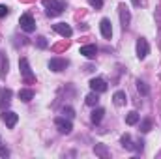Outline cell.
Wrapping results in <instances>:
<instances>
[{"label": "cell", "instance_id": "83f0119b", "mask_svg": "<svg viewBox=\"0 0 161 159\" xmlns=\"http://www.w3.org/2000/svg\"><path fill=\"white\" fill-rule=\"evenodd\" d=\"M9 156V150L8 148H0V157H8Z\"/></svg>", "mask_w": 161, "mask_h": 159}, {"label": "cell", "instance_id": "7402d4cb", "mask_svg": "<svg viewBox=\"0 0 161 159\" xmlns=\"http://www.w3.org/2000/svg\"><path fill=\"white\" fill-rule=\"evenodd\" d=\"M150 129H152V120H142V122H141V131H142V133H148V131H150Z\"/></svg>", "mask_w": 161, "mask_h": 159}, {"label": "cell", "instance_id": "5b68a950", "mask_svg": "<svg viewBox=\"0 0 161 159\" xmlns=\"http://www.w3.org/2000/svg\"><path fill=\"white\" fill-rule=\"evenodd\" d=\"M66 68H68V60L66 58H51L49 60V69L51 71L58 73V71H64Z\"/></svg>", "mask_w": 161, "mask_h": 159}, {"label": "cell", "instance_id": "7c38bea8", "mask_svg": "<svg viewBox=\"0 0 161 159\" xmlns=\"http://www.w3.org/2000/svg\"><path fill=\"white\" fill-rule=\"evenodd\" d=\"M19 99L25 101V103L32 101V99H34V90H30V88H23V90H19Z\"/></svg>", "mask_w": 161, "mask_h": 159}, {"label": "cell", "instance_id": "52a82bcc", "mask_svg": "<svg viewBox=\"0 0 161 159\" xmlns=\"http://www.w3.org/2000/svg\"><path fill=\"white\" fill-rule=\"evenodd\" d=\"M2 120H4V123H6L9 129H13V127L17 125V122H19V116H17L13 111H6V112H2Z\"/></svg>", "mask_w": 161, "mask_h": 159}, {"label": "cell", "instance_id": "6da1fadb", "mask_svg": "<svg viewBox=\"0 0 161 159\" xmlns=\"http://www.w3.org/2000/svg\"><path fill=\"white\" fill-rule=\"evenodd\" d=\"M43 8H45V13L49 17H58L64 11V6L58 0H43Z\"/></svg>", "mask_w": 161, "mask_h": 159}, {"label": "cell", "instance_id": "e0dca14e", "mask_svg": "<svg viewBox=\"0 0 161 159\" xmlns=\"http://www.w3.org/2000/svg\"><path fill=\"white\" fill-rule=\"evenodd\" d=\"M9 97H11V90L2 88V90H0V105H2V107H4V103L8 105V103H9Z\"/></svg>", "mask_w": 161, "mask_h": 159}, {"label": "cell", "instance_id": "d6986e66", "mask_svg": "<svg viewBox=\"0 0 161 159\" xmlns=\"http://www.w3.org/2000/svg\"><path fill=\"white\" fill-rule=\"evenodd\" d=\"M120 19H122V26L125 28V26L129 25V11H127V8H124V6H120Z\"/></svg>", "mask_w": 161, "mask_h": 159}, {"label": "cell", "instance_id": "4316f807", "mask_svg": "<svg viewBox=\"0 0 161 159\" xmlns=\"http://www.w3.org/2000/svg\"><path fill=\"white\" fill-rule=\"evenodd\" d=\"M8 13H9V9H8L6 6H0V17H6Z\"/></svg>", "mask_w": 161, "mask_h": 159}, {"label": "cell", "instance_id": "ba28073f", "mask_svg": "<svg viewBox=\"0 0 161 159\" xmlns=\"http://www.w3.org/2000/svg\"><path fill=\"white\" fill-rule=\"evenodd\" d=\"M148 52H150L148 41H146V40H142V38H139V41H137V56H139L141 60H144V58L148 56Z\"/></svg>", "mask_w": 161, "mask_h": 159}, {"label": "cell", "instance_id": "5bb4252c", "mask_svg": "<svg viewBox=\"0 0 161 159\" xmlns=\"http://www.w3.org/2000/svg\"><path fill=\"white\" fill-rule=\"evenodd\" d=\"M113 101H114V105L116 107H122V105H125V101H127V97H125V92H114V96H113Z\"/></svg>", "mask_w": 161, "mask_h": 159}, {"label": "cell", "instance_id": "44dd1931", "mask_svg": "<svg viewBox=\"0 0 161 159\" xmlns=\"http://www.w3.org/2000/svg\"><path fill=\"white\" fill-rule=\"evenodd\" d=\"M122 146L127 148V150H135V146L131 144V137H129V135H124V137H122Z\"/></svg>", "mask_w": 161, "mask_h": 159}, {"label": "cell", "instance_id": "ac0fdd59", "mask_svg": "<svg viewBox=\"0 0 161 159\" xmlns=\"http://www.w3.org/2000/svg\"><path fill=\"white\" fill-rule=\"evenodd\" d=\"M103 114H105V111H103V109H94V111H92V116H90V120H92L94 123H99V122L103 120Z\"/></svg>", "mask_w": 161, "mask_h": 159}, {"label": "cell", "instance_id": "cb8c5ba5", "mask_svg": "<svg viewBox=\"0 0 161 159\" xmlns=\"http://www.w3.org/2000/svg\"><path fill=\"white\" fill-rule=\"evenodd\" d=\"M62 114H64V116H68V118H73V116H75L71 107H64V109H62Z\"/></svg>", "mask_w": 161, "mask_h": 159}, {"label": "cell", "instance_id": "ffe728a7", "mask_svg": "<svg viewBox=\"0 0 161 159\" xmlns=\"http://www.w3.org/2000/svg\"><path fill=\"white\" fill-rule=\"evenodd\" d=\"M137 90H139L142 96H148V94H150V88H148L146 82H142V80H137Z\"/></svg>", "mask_w": 161, "mask_h": 159}, {"label": "cell", "instance_id": "3957f363", "mask_svg": "<svg viewBox=\"0 0 161 159\" xmlns=\"http://www.w3.org/2000/svg\"><path fill=\"white\" fill-rule=\"evenodd\" d=\"M19 69H21V75L25 77V80H28V82L34 80V73H32V69H30L26 58H21V60H19Z\"/></svg>", "mask_w": 161, "mask_h": 159}, {"label": "cell", "instance_id": "277c9868", "mask_svg": "<svg viewBox=\"0 0 161 159\" xmlns=\"http://www.w3.org/2000/svg\"><path fill=\"white\" fill-rule=\"evenodd\" d=\"M54 125H56V129L62 133V135H69L71 133V129H73V125H71V122L66 118H56L54 120Z\"/></svg>", "mask_w": 161, "mask_h": 159}, {"label": "cell", "instance_id": "2e32d148", "mask_svg": "<svg viewBox=\"0 0 161 159\" xmlns=\"http://www.w3.org/2000/svg\"><path fill=\"white\" fill-rule=\"evenodd\" d=\"M139 112L137 111H131V112H127V116H125V123L127 125H135V123H139Z\"/></svg>", "mask_w": 161, "mask_h": 159}, {"label": "cell", "instance_id": "4fadbf2b", "mask_svg": "<svg viewBox=\"0 0 161 159\" xmlns=\"http://www.w3.org/2000/svg\"><path fill=\"white\" fill-rule=\"evenodd\" d=\"M84 103H86L88 107H96V105L99 103V94H97V92H90V94L84 97Z\"/></svg>", "mask_w": 161, "mask_h": 159}, {"label": "cell", "instance_id": "8992f818", "mask_svg": "<svg viewBox=\"0 0 161 159\" xmlns=\"http://www.w3.org/2000/svg\"><path fill=\"white\" fill-rule=\"evenodd\" d=\"M53 30H54L56 34H60L62 38H71V34H73L71 26L66 25V23H56V25H53Z\"/></svg>", "mask_w": 161, "mask_h": 159}, {"label": "cell", "instance_id": "603a6c76", "mask_svg": "<svg viewBox=\"0 0 161 159\" xmlns=\"http://www.w3.org/2000/svg\"><path fill=\"white\" fill-rule=\"evenodd\" d=\"M0 68H2V77L8 73V60H4V56L0 58Z\"/></svg>", "mask_w": 161, "mask_h": 159}, {"label": "cell", "instance_id": "7a4b0ae2", "mask_svg": "<svg viewBox=\"0 0 161 159\" xmlns=\"http://www.w3.org/2000/svg\"><path fill=\"white\" fill-rule=\"evenodd\" d=\"M19 25H21V28H23L26 34H30V32L36 30V21H34V17H32L30 13H23L21 19H19Z\"/></svg>", "mask_w": 161, "mask_h": 159}, {"label": "cell", "instance_id": "9c48e42d", "mask_svg": "<svg viewBox=\"0 0 161 159\" xmlns=\"http://www.w3.org/2000/svg\"><path fill=\"white\" fill-rule=\"evenodd\" d=\"M90 90L92 92H97V94H103V92H107V82L103 79H90Z\"/></svg>", "mask_w": 161, "mask_h": 159}, {"label": "cell", "instance_id": "9a60e30c", "mask_svg": "<svg viewBox=\"0 0 161 159\" xmlns=\"http://www.w3.org/2000/svg\"><path fill=\"white\" fill-rule=\"evenodd\" d=\"M94 154L99 156V157H103V159L109 157V150H107L105 144H96V146H94Z\"/></svg>", "mask_w": 161, "mask_h": 159}, {"label": "cell", "instance_id": "f1b7e54d", "mask_svg": "<svg viewBox=\"0 0 161 159\" xmlns=\"http://www.w3.org/2000/svg\"><path fill=\"white\" fill-rule=\"evenodd\" d=\"M133 4H135V6H139V4H141V0H133Z\"/></svg>", "mask_w": 161, "mask_h": 159}, {"label": "cell", "instance_id": "d4e9b609", "mask_svg": "<svg viewBox=\"0 0 161 159\" xmlns=\"http://www.w3.org/2000/svg\"><path fill=\"white\" fill-rule=\"evenodd\" d=\"M47 45H49L47 40H45L43 36H40V38H38V47H40V49H47Z\"/></svg>", "mask_w": 161, "mask_h": 159}, {"label": "cell", "instance_id": "8fae6325", "mask_svg": "<svg viewBox=\"0 0 161 159\" xmlns=\"http://www.w3.org/2000/svg\"><path fill=\"white\" fill-rule=\"evenodd\" d=\"M80 54L84 56V58H96V54H97V49H96V45H82L80 47Z\"/></svg>", "mask_w": 161, "mask_h": 159}, {"label": "cell", "instance_id": "30bf717a", "mask_svg": "<svg viewBox=\"0 0 161 159\" xmlns=\"http://www.w3.org/2000/svg\"><path fill=\"white\" fill-rule=\"evenodd\" d=\"M99 30H101V36H103L105 40H111V36H113V26H111V21H109V19H101Z\"/></svg>", "mask_w": 161, "mask_h": 159}, {"label": "cell", "instance_id": "484cf974", "mask_svg": "<svg viewBox=\"0 0 161 159\" xmlns=\"http://www.w3.org/2000/svg\"><path fill=\"white\" fill-rule=\"evenodd\" d=\"M90 2V6H94L96 9H99L101 6H103V0H88Z\"/></svg>", "mask_w": 161, "mask_h": 159}]
</instances>
